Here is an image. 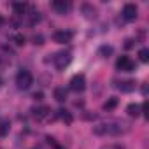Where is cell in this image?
<instances>
[{
    "mask_svg": "<svg viewBox=\"0 0 149 149\" xmlns=\"http://www.w3.org/2000/svg\"><path fill=\"white\" fill-rule=\"evenodd\" d=\"M33 83V77H32V74L28 70H19L18 72V76H16V84L19 90H28Z\"/></svg>",
    "mask_w": 149,
    "mask_h": 149,
    "instance_id": "obj_2",
    "label": "cell"
},
{
    "mask_svg": "<svg viewBox=\"0 0 149 149\" xmlns=\"http://www.w3.org/2000/svg\"><path fill=\"white\" fill-rule=\"evenodd\" d=\"M118 104H119V100H118L116 97H111V98H107V100H105L104 109H105V111H114V109L118 107Z\"/></svg>",
    "mask_w": 149,
    "mask_h": 149,
    "instance_id": "obj_15",
    "label": "cell"
},
{
    "mask_svg": "<svg viewBox=\"0 0 149 149\" xmlns=\"http://www.w3.org/2000/svg\"><path fill=\"white\" fill-rule=\"evenodd\" d=\"M81 11H83V14H84L88 19H93V18L97 16V9H95L93 6H90V4H83Z\"/></svg>",
    "mask_w": 149,
    "mask_h": 149,
    "instance_id": "obj_9",
    "label": "cell"
},
{
    "mask_svg": "<svg viewBox=\"0 0 149 149\" xmlns=\"http://www.w3.org/2000/svg\"><path fill=\"white\" fill-rule=\"evenodd\" d=\"M70 60H72V56H70V53L68 51H60V53H56L54 54V58H53V61H54V65H56V68H65L68 63H70Z\"/></svg>",
    "mask_w": 149,
    "mask_h": 149,
    "instance_id": "obj_3",
    "label": "cell"
},
{
    "mask_svg": "<svg viewBox=\"0 0 149 149\" xmlns=\"http://www.w3.org/2000/svg\"><path fill=\"white\" fill-rule=\"evenodd\" d=\"M72 37H74L72 32H68V30H58V32H54L53 40L58 42V44H67V42L72 40Z\"/></svg>",
    "mask_w": 149,
    "mask_h": 149,
    "instance_id": "obj_6",
    "label": "cell"
},
{
    "mask_svg": "<svg viewBox=\"0 0 149 149\" xmlns=\"http://www.w3.org/2000/svg\"><path fill=\"white\" fill-rule=\"evenodd\" d=\"M35 118H37V119H46V118L49 119V118H51V109L46 107V105H44V107H39V109L35 111Z\"/></svg>",
    "mask_w": 149,
    "mask_h": 149,
    "instance_id": "obj_11",
    "label": "cell"
},
{
    "mask_svg": "<svg viewBox=\"0 0 149 149\" xmlns=\"http://www.w3.org/2000/svg\"><path fill=\"white\" fill-rule=\"evenodd\" d=\"M130 130V125L125 121H109V123H100L93 126L95 135H123Z\"/></svg>",
    "mask_w": 149,
    "mask_h": 149,
    "instance_id": "obj_1",
    "label": "cell"
},
{
    "mask_svg": "<svg viewBox=\"0 0 149 149\" xmlns=\"http://www.w3.org/2000/svg\"><path fill=\"white\" fill-rule=\"evenodd\" d=\"M100 149H125V147L119 144H107V146H102Z\"/></svg>",
    "mask_w": 149,
    "mask_h": 149,
    "instance_id": "obj_22",
    "label": "cell"
},
{
    "mask_svg": "<svg viewBox=\"0 0 149 149\" xmlns=\"http://www.w3.org/2000/svg\"><path fill=\"white\" fill-rule=\"evenodd\" d=\"M33 98H35V100H42V98H44V95L39 91V93H35V95H33Z\"/></svg>",
    "mask_w": 149,
    "mask_h": 149,
    "instance_id": "obj_25",
    "label": "cell"
},
{
    "mask_svg": "<svg viewBox=\"0 0 149 149\" xmlns=\"http://www.w3.org/2000/svg\"><path fill=\"white\" fill-rule=\"evenodd\" d=\"M139 58H140V61L147 63V61H149V49H147V47H142V49L139 51Z\"/></svg>",
    "mask_w": 149,
    "mask_h": 149,
    "instance_id": "obj_18",
    "label": "cell"
},
{
    "mask_svg": "<svg viewBox=\"0 0 149 149\" xmlns=\"http://www.w3.org/2000/svg\"><path fill=\"white\" fill-rule=\"evenodd\" d=\"M4 25V18H2V14H0V26Z\"/></svg>",
    "mask_w": 149,
    "mask_h": 149,
    "instance_id": "obj_26",
    "label": "cell"
},
{
    "mask_svg": "<svg viewBox=\"0 0 149 149\" xmlns=\"http://www.w3.org/2000/svg\"><path fill=\"white\" fill-rule=\"evenodd\" d=\"M13 42H14L16 46H25L26 39H25V35H23V33H14V35H13Z\"/></svg>",
    "mask_w": 149,
    "mask_h": 149,
    "instance_id": "obj_17",
    "label": "cell"
},
{
    "mask_svg": "<svg viewBox=\"0 0 149 149\" xmlns=\"http://www.w3.org/2000/svg\"><path fill=\"white\" fill-rule=\"evenodd\" d=\"M84 88H86V77L83 76V74H76V76H72V79H70V90H74V91H84Z\"/></svg>",
    "mask_w": 149,
    "mask_h": 149,
    "instance_id": "obj_4",
    "label": "cell"
},
{
    "mask_svg": "<svg viewBox=\"0 0 149 149\" xmlns=\"http://www.w3.org/2000/svg\"><path fill=\"white\" fill-rule=\"evenodd\" d=\"M126 112H128V116H132V118H139V116H140V105H139V104H130V105L126 107Z\"/></svg>",
    "mask_w": 149,
    "mask_h": 149,
    "instance_id": "obj_14",
    "label": "cell"
},
{
    "mask_svg": "<svg viewBox=\"0 0 149 149\" xmlns=\"http://www.w3.org/2000/svg\"><path fill=\"white\" fill-rule=\"evenodd\" d=\"M56 118H60L61 121H65L67 125H70L72 121H74V118H72V114L68 112V111H65V109H60L58 112H56Z\"/></svg>",
    "mask_w": 149,
    "mask_h": 149,
    "instance_id": "obj_13",
    "label": "cell"
},
{
    "mask_svg": "<svg viewBox=\"0 0 149 149\" xmlns=\"http://www.w3.org/2000/svg\"><path fill=\"white\" fill-rule=\"evenodd\" d=\"M53 9H56L60 14H65L70 9V4L65 2V0H54V2H53Z\"/></svg>",
    "mask_w": 149,
    "mask_h": 149,
    "instance_id": "obj_8",
    "label": "cell"
},
{
    "mask_svg": "<svg viewBox=\"0 0 149 149\" xmlns=\"http://www.w3.org/2000/svg\"><path fill=\"white\" fill-rule=\"evenodd\" d=\"M39 21H40V14L33 11V13L30 14V23H32V25H35V23H39Z\"/></svg>",
    "mask_w": 149,
    "mask_h": 149,
    "instance_id": "obj_21",
    "label": "cell"
},
{
    "mask_svg": "<svg viewBox=\"0 0 149 149\" xmlns=\"http://www.w3.org/2000/svg\"><path fill=\"white\" fill-rule=\"evenodd\" d=\"M133 47V39H126L125 40V49H132Z\"/></svg>",
    "mask_w": 149,
    "mask_h": 149,
    "instance_id": "obj_24",
    "label": "cell"
},
{
    "mask_svg": "<svg viewBox=\"0 0 149 149\" xmlns=\"http://www.w3.org/2000/svg\"><path fill=\"white\" fill-rule=\"evenodd\" d=\"M123 93H130V91H133L135 90V81H132V79H128V81H123V83H119V86H118Z\"/></svg>",
    "mask_w": 149,
    "mask_h": 149,
    "instance_id": "obj_10",
    "label": "cell"
},
{
    "mask_svg": "<svg viewBox=\"0 0 149 149\" xmlns=\"http://www.w3.org/2000/svg\"><path fill=\"white\" fill-rule=\"evenodd\" d=\"M116 67H118V70H121V72H132V70L135 68L133 61H132L128 56H121V58L116 61Z\"/></svg>",
    "mask_w": 149,
    "mask_h": 149,
    "instance_id": "obj_7",
    "label": "cell"
},
{
    "mask_svg": "<svg viewBox=\"0 0 149 149\" xmlns=\"http://www.w3.org/2000/svg\"><path fill=\"white\" fill-rule=\"evenodd\" d=\"M123 18L126 19V21H135L137 19V16H139V9H137V6L135 4H126L125 7H123Z\"/></svg>",
    "mask_w": 149,
    "mask_h": 149,
    "instance_id": "obj_5",
    "label": "cell"
},
{
    "mask_svg": "<svg viewBox=\"0 0 149 149\" xmlns=\"http://www.w3.org/2000/svg\"><path fill=\"white\" fill-rule=\"evenodd\" d=\"M33 42H35L37 46H42V44H44V37H42V35H35V37H33Z\"/></svg>",
    "mask_w": 149,
    "mask_h": 149,
    "instance_id": "obj_23",
    "label": "cell"
},
{
    "mask_svg": "<svg viewBox=\"0 0 149 149\" xmlns=\"http://www.w3.org/2000/svg\"><path fill=\"white\" fill-rule=\"evenodd\" d=\"M0 84H2V81H0Z\"/></svg>",
    "mask_w": 149,
    "mask_h": 149,
    "instance_id": "obj_27",
    "label": "cell"
},
{
    "mask_svg": "<svg viewBox=\"0 0 149 149\" xmlns=\"http://www.w3.org/2000/svg\"><path fill=\"white\" fill-rule=\"evenodd\" d=\"M9 130H11V125L9 123H2L0 125V137H6L9 133Z\"/></svg>",
    "mask_w": 149,
    "mask_h": 149,
    "instance_id": "obj_19",
    "label": "cell"
},
{
    "mask_svg": "<svg viewBox=\"0 0 149 149\" xmlns=\"http://www.w3.org/2000/svg\"><path fill=\"white\" fill-rule=\"evenodd\" d=\"M13 9H14L18 14H23L25 9H26V4H18V2H14V4H13Z\"/></svg>",
    "mask_w": 149,
    "mask_h": 149,
    "instance_id": "obj_20",
    "label": "cell"
},
{
    "mask_svg": "<svg viewBox=\"0 0 149 149\" xmlns=\"http://www.w3.org/2000/svg\"><path fill=\"white\" fill-rule=\"evenodd\" d=\"M53 95H54V100L60 102V104H63V102L67 100V91H65V88H54Z\"/></svg>",
    "mask_w": 149,
    "mask_h": 149,
    "instance_id": "obj_12",
    "label": "cell"
},
{
    "mask_svg": "<svg viewBox=\"0 0 149 149\" xmlns=\"http://www.w3.org/2000/svg\"><path fill=\"white\" fill-rule=\"evenodd\" d=\"M112 53H114L112 46H100V49H98V54H100L102 58H109Z\"/></svg>",
    "mask_w": 149,
    "mask_h": 149,
    "instance_id": "obj_16",
    "label": "cell"
}]
</instances>
